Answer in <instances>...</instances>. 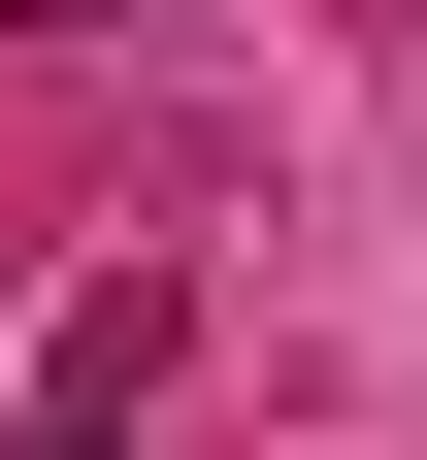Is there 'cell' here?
I'll return each instance as SVG.
<instances>
[{"label":"cell","mask_w":427,"mask_h":460,"mask_svg":"<svg viewBox=\"0 0 427 460\" xmlns=\"http://www.w3.org/2000/svg\"><path fill=\"white\" fill-rule=\"evenodd\" d=\"M165 362H198V296H165V263H67V329H33V394H132V428H165Z\"/></svg>","instance_id":"obj_1"},{"label":"cell","mask_w":427,"mask_h":460,"mask_svg":"<svg viewBox=\"0 0 427 460\" xmlns=\"http://www.w3.org/2000/svg\"><path fill=\"white\" fill-rule=\"evenodd\" d=\"M0 460H165V428H132V394H33V428H0Z\"/></svg>","instance_id":"obj_2"},{"label":"cell","mask_w":427,"mask_h":460,"mask_svg":"<svg viewBox=\"0 0 427 460\" xmlns=\"http://www.w3.org/2000/svg\"><path fill=\"white\" fill-rule=\"evenodd\" d=\"M0 33H99V0H0Z\"/></svg>","instance_id":"obj_3"}]
</instances>
